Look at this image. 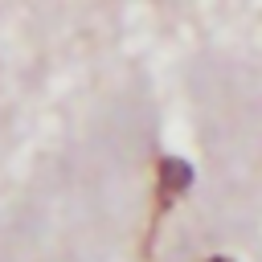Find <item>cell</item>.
Masks as SVG:
<instances>
[{"instance_id": "obj_1", "label": "cell", "mask_w": 262, "mask_h": 262, "mask_svg": "<svg viewBox=\"0 0 262 262\" xmlns=\"http://www.w3.org/2000/svg\"><path fill=\"white\" fill-rule=\"evenodd\" d=\"M188 184V164L184 160H164L160 164V209H168L176 201V192H184Z\"/></svg>"}, {"instance_id": "obj_2", "label": "cell", "mask_w": 262, "mask_h": 262, "mask_svg": "<svg viewBox=\"0 0 262 262\" xmlns=\"http://www.w3.org/2000/svg\"><path fill=\"white\" fill-rule=\"evenodd\" d=\"M209 262H225V258H209Z\"/></svg>"}]
</instances>
